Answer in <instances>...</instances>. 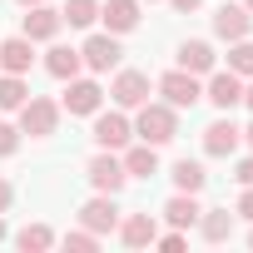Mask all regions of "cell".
<instances>
[{
  "mask_svg": "<svg viewBox=\"0 0 253 253\" xmlns=\"http://www.w3.org/2000/svg\"><path fill=\"white\" fill-rule=\"evenodd\" d=\"M134 139H144L154 149H164L169 139H179V109L164 104V99H144L134 109Z\"/></svg>",
  "mask_w": 253,
  "mask_h": 253,
  "instance_id": "cell-1",
  "label": "cell"
},
{
  "mask_svg": "<svg viewBox=\"0 0 253 253\" xmlns=\"http://www.w3.org/2000/svg\"><path fill=\"white\" fill-rule=\"evenodd\" d=\"M60 104L55 99H45V94H30L20 109H15V124H20V134H30V139H50L55 129H60Z\"/></svg>",
  "mask_w": 253,
  "mask_h": 253,
  "instance_id": "cell-2",
  "label": "cell"
},
{
  "mask_svg": "<svg viewBox=\"0 0 253 253\" xmlns=\"http://www.w3.org/2000/svg\"><path fill=\"white\" fill-rule=\"evenodd\" d=\"M89 119H94V129H89L94 149H114V154H119L124 144L134 139V124L124 119V109H94Z\"/></svg>",
  "mask_w": 253,
  "mask_h": 253,
  "instance_id": "cell-3",
  "label": "cell"
},
{
  "mask_svg": "<svg viewBox=\"0 0 253 253\" xmlns=\"http://www.w3.org/2000/svg\"><path fill=\"white\" fill-rule=\"evenodd\" d=\"M84 179H89L94 194H119L124 184H129V174H124V159H119L114 149H99V154L84 164Z\"/></svg>",
  "mask_w": 253,
  "mask_h": 253,
  "instance_id": "cell-4",
  "label": "cell"
},
{
  "mask_svg": "<svg viewBox=\"0 0 253 253\" xmlns=\"http://www.w3.org/2000/svg\"><path fill=\"white\" fill-rule=\"evenodd\" d=\"M204 99H209L218 114H233V109L243 104V75H233L228 65L213 70V75H204Z\"/></svg>",
  "mask_w": 253,
  "mask_h": 253,
  "instance_id": "cell-5",
  "label": "cell"
},
{
  "mask_svg": "<svg viewBox=\"0 0 253 253\" xmlns=\"http://www.w3.org/2000/svg\"><path fill=\"white\" fill-rule=\"evenodd\" d=\"M159 94H164V104H174V109H194V104L204 99V80L189 75V70H169V75H159Z\"/></svg>",
  "mask_w": 253,
  "mask_h": 253,
  "instance_id": "cell-6",
  "label": "cell"
},
{
  "mask_svg": "<svg viewBox=\"0 0 253 253\" xmlns=\"http://www.w3.org/2000/svg\"><path fill=\"white\" fill-rule=\"evenodd\" d=\"M80 60H84V70H94V75H109V70H119V60H124V50H119V35H89L84 45H80Z\"/></svg>",
  "mask_w": 253,
  "mask_h": 253,
  "instance_id": "cell-7",
  "label": "cell"
},
{
  "mask_svg": "<svg viewBox=\"0 0 253 253\" xmlns=\"http://www.w3.org/2000/svg\"><path fill=\"white\" fill-rule=\"evenodd\" d=\"M238 144H243V129H238L228 114H218L209 129H204V154L209 159H228V154H238Z\"/></svg>",
  "mask_w": 253,
  "mask_h": 253,
  "instance_id": "cell-8",
  "label": "cell"
},
{
  "mask_svg": "<svg viewBox=\"0 0 253 253\" xmlns=\"http://www.w3.org/2000/svg\"><path fill=\"white\" fill-rule=\"evenodd\" d=\"M65 84H70V89H65V99H60V109H65V114H84V119H89V114L104 104L99 80H80V75H75V80H65Z\"/></svg>",
  "mask_w": 253,
  "mask_h": 253,
  "instance_id": "cell-9",
  "label": "cell"
},
{
  "mask_svg": "<svg viewBox=\"0 0 253 253\" xmlns=\"http://www.w3.org/2000/svg\"><path fill=\"white\" fill-rule=\"evenodd\" d=\"M109 99H114L119 109H139V104L149 99V75H144V70H119L114 84H109Z\"/></svg>",
  "mask_w": 253,
  "mask_h": 253,
  "instance_id": "cell-10",
  "label": "cell"
},
{
  "mask_svg": "<svg viewBox=\"0 0 253 253\" xmlns=\"http://www.w3.org/2000/svg\"><path fill=\"white\" fill-rule=\"evenodd\" d=\"M119 243L124 248H154V238H159V218L154 213H119Z\"/></svg>",
  "mask_w": 253,
  "mask_h": 253,
  "instance_id": "cell-11",
  "label": "cell"
},
{
  "mask_svg": "<svg viewBox=\"0 0 253 253\" xmlns=\"http://www.w3.org/2000/svg\"><path fill=\"white\" fill-rule=\"evenodd\" d=\"M60 30H65V20H60V10H50V5H30V10L20 15V35H25V40H35V45L55 40Z\"/></svg>",
  "mask_w": 253,
  "mask_h": 253,
  "instance_id": "cell-12",
  "label": "cell"
},
{
  "mask_svg": "<svg viewBox=\"0 0 253 253\" xmlns=\"http://www.w3.org/2000/svg\"><path fill=\"white\" fill-rule=\"evenodd\" d=\"M80 223H84L89 233H99V238L114 233V228H119V204H114V194H94V199L80 209Z\"/></svg>",
  "mask_w": 253,
  "mask_h": 253,
  "instance_id": "cell-13",
  "label": "cell"
},
{
  "mask_svg": "<svg viewBox=\"0 0 253 253\" xmlns=\"http://www.w3.org/2000/svg\"><path fill=\"white\" fill-rule=\"evenodd\" d=\"M139 5H144V0H104V5H99L104 30H109V35H129V30H139Z\"/></svg>",
  "mask_w": 253,
  "mask_h": 253,
  "instance_id": "cell-14",
  "label": "cell"
},
{
  "mask_svg": "<svg viewBox=\"0 0 253 253\" xmlns=\"http://www.w3.org/2000/svg\"><path fill=\"white\" fill-rule=\"evenodd\" d=\"M119 159H124V174H129V179H154V174H159V149L144 144V139H139V144L129 139V144L119 149Z\"/></svg>",
  "mask_w": 253,
  "mask_h": 253,
  "instance_id": "cell-15",
  "label": "cell"
},
{
  "mask_svg": "<svg viewBox=\"0 0 253 253\" xmlns=\"http://www.w3.org/2000/svg\"><path fill=\"white\" fill-rule=\"evenodd\" d=\"M30 65H35V40H25V35L0 40V70L5 75H30Z\"/></svg>",
  "mask_w": 253,
  "mask_h": 253,
  "instance_id": "cell-16",
  "label": "cell"
},
{
  "mask_svg": "<svg viewBox=\"0 0 253 253\" xmlns=\"http://www.w3.org/2000/svg\"><path fill=\"white\" fill-rule=\"evenodd\" d=\"M248 30H253V15H248L243 5H218V10H213V35H218V40L233 45V40H243Z\"/></svg>",
  "mask_w": 253,
  "mask_h": 253,
  "instance_id": "cell-17",
  "label": "cell"
},
{
  "mask_svg": "<svg viewBox=\"0 0 253 253\" xmlns=\"http://www.w3.org/2000/svg\"><path fill=\"white\" fill-rule=\"evenodd\" d=\"M179 70H189V75H213L218 70V55H213V45L209 40H184L179 45Z\"/></svg>",
  "mask_w": 253,
  "mask_h": 253,
  "instance_id": "cell-18",
  "label": "cell"
},
{
  "mask_svg": "<svg viewBox=\"0 0 253 253\" xmlns=\"http://www.w3.org/2000/svg\"><path fill=\"white\" fill-rule=\"evenodd\" d=\"M233 223H238V213H228V209H204L194 228H199L204 243H228V238H233Z\"/></svg>",
  "mask_w": 253,
  "mask_h": 253,
  "instance_id": "cell-19",
  "label": "cell"
},
{
  "mask_svg": "<svg viewBox=\"0 0 253 253\" xmlns=\"http://www.w3.org/2000/svg\"><path fill=\"white\" fill-rule=\"evenodd\" d=\"M199 213H204V209H199V194H179V189H174V199L164 204V223H169V228H184V233L199 223Z\"/></svg>",
  "mask_w": 253,
  "mask_h": 253,
  "instance_id": "cell-20",
  "label": "cell"
},
{
  "mask_svg": "<svg viewBox=\"0 0 253 253\" xmlns=\"http://www.w3.org/2000/svg\"><path fill=\"white\" fill-rule=\"evenodd\" d=\"M45 70H50L55 80H75V75L84 70V60H80V50H70V45H50V50H45Z\"/></svg>",
  "mask_w": 253,
  "mask_h": 253,
  "instance_id": "cell-21",
  "label": "cell"
},
{
  "mask_svg": "<svg viewBox=\"0 0 253 253\" xmlns=\"http://www.w3.org/2000/svg\"><path fill=\"white\" fill-rule=\"evenodd\" d=\"M169 179H174L179 194H204V184H209V174H204L199 159H179V164L169 169Z\"/></svg>",
  "mask_w": 253,
  "mask_h": 253,
  "instance_id": "cell-22",
  "label": "cell"
},
{
  "mask_svg": "<svg viewBox=\"0 0 253 253\" xmlns=\"http://www.w3.org/2000/svg\"><path fill=\"white\" fill-rule=\"evenodd\" d=\"M60 243V233L50 228V223H25L20 233H15V248H25V253H45V248H55Z\"/></svg>",
  "mask_w": 253,
  "mask_h": 253,
  "instance_id": "cell-23",
  "label": "cell"
},
{
  "mask_svg": "<svg viewBox=\"0 0 253 253\" xmlns=\"http://www.w3.org/2000/svg\"><path fill=\"white\" fill-rule=\"evenodd\" d=\"M25 99H30V84H25V75H0V114H15Z\"/></svg>",
  "mask_w": 253,
  "mask_h": 253,
  "instance_id": "cell-24",
  "label": "cell"
},
{
  "mask_svg": "<svg viewBox=\"0 0 253 253\" xmlns=\"http://www.w3.org/2000/svg\"><path fill=\"white\" fill-rule=\"evenodd\" d=\"M60 20H65L70 30H89V25L99 20V0H65Z\"/></svg>",
  "mask_w": 253,
  "mask_h": 253,
  "instance_id": "cell-25",
  "label": "cell"
},
{
  "mask_svg": "<svg viewBox=\"0 0 253 253\" xmlns=\"http://www.w3.org/2000/svg\"><path fill=\"white\" fill-rule=\"evenodd\" d=\"M228 70H233V75H243V80L253 75V40H248V35L228 45Z\"/></svg>",
  "mask_w": 253,
  "mask_h": 253,
  "instance_id": "cell-26",
  "label": "cell"
},
{
  "mask_svg": "<svg viewBox=\"0 0 253 253\" xmlns=\"http://www.w3.org/2000/svg\"><path fill=\"white\" fill-rule=\"evenodd\" d=\"M60 243H65V248H75V253H94V248H99V233H89V228L80 223V228H70Z\"/></svg>",
  "mask_w": 253,
  "mask_h": 253,
  "instance_id": "cell-27",
  "label": "cell"
},
{
  "mask_svg": "<svg viewBox=\"0 0 253 253\" xmlns=\"http://www.w3.org/2000/svg\"><path fill=\"white\" fill-rule=\"evenodd\" d=\"M20 149V124H10V119H0V159H10Z\"/></svg>",
  "mask_w": 253,
  "mask_h": 253,
  "instance_id": "cell-28",
  "label": "cell"
},
{
  "mask_svg": "<svg viewBox=\"0 0 253 253\" xmlns=\"http://www.w3.org/2000/svg\"><path fill=\"white\" fill-rule=\"evenodd\" d=\"M154 243H159V248H164V253H179V248H184V243H189V233H184V228H169V233H159V238H154Z\"/></svg>",
  "mask_w": 253,
  "mask_h": 253,
  "instance_id": "cell-29",
  "label": "cell"
},
{
  "mask_svg": "<svg viewBox=\"0 0 253 253\" xmlns=\"http://www.w3.org/2000/svg\"><path fill=\"white\" fill-rule=\"evenodd\" d=\"M233 213L253 223V184H243V194H238V204H233Z\"/></svg>",
  "mask_w": 253,
  "mask_h": 253,
  "instance_id": "cell-30",
  "label": "cell"
},
{
  "mask_svg": "<svg viewBox=\"0 0 253 253\" xmlns=\"http://www.w3.org/2000/svg\"><path fill=\"white\" fill-rule=\"evenodd\" d=\"M233 179H238V184H253V154H243V159L233 164Z\"/></svg>",
  "mask_w": 253,
  "mask_h": 253,
  "instance_id": "cell-31",
  "label": "cell"
},
{
  "mask_svg": "<svg viewBox=\"0 0 253 253\" xmlns=\"http://www.w3.org/2000/svg\"><path fill=\"white\" fill-rule=\"evenodd\" d=\"M10 204H15V189H10V179H0V213H10Z\"/></svg>",
  "mask_w": 253,
  "mask_h": 253,
  "instance_id": "cell-32",
  "label": "cell"
},
{
  "mask_svg": "<svg viewBox=\"0 0 253 253\" xmlns=\"http://www.w3.org/2000/svg\"><path fill=\"white\" fill-rule=\"evenodd\" d=\"M169 5H174V10H179V15H194V10H199V5H204V0H169Z\"/></svg>",
  "mask_w": 253,
  "mask_h": 253,
  "instance_id": "cell-33",
  "label": "cell"
},
{
  "mask_svg": "<svg viewBox=\"0 0 253 253\" xmlns=\"http://www.w3.org/2000/svg\"><path fill=\"white\" fill-rule=\"evenodd\" d=\"M243 104H248V109H253V75H248V80H243Z\"/></svg>",
  "mask_w": 253,
  "mask_h": 253,
  "instance_id": "cell-34",
  "label": "cell"
},
{
  "mask_svg": "<svg viewBox=\"0 0 253 253\" xmlns=\"http://www.w3.org/2000/svg\"><path fill=\"white\" fill-rule=\"evenodd\" d=\"M10 238V228H5V213H0V243H5Z\"/></svg>",
  "mask_w": 253,
  "mask_h": 253,
  "instance_id": "cell-35",
  "label": "cell"
},
{
  "mask_svg": "<svg viewBox=\"0 0 253 253\" xmlns=\"http://www.w3.org/2000/svg\"><path fill=\"white\" fill-rule=\"evenodd\" d=\"M243 144H248V149H253V124H248V129H243Z\"/></svg>",
  "mask_w": 253,
  "mask_h": 253,
  "instance_id": "cell-36",
  "label": "cell"
},
{
  "mask_svg": "<svg viewBox=\"0 0 253 253\" xmlns=\"http://www.w3.org/2000/svg\"><path fill=\"white\" fill-rule=\"evenodd\" d=\"M20 5H25V10H30V5H45V0H20Z\"/></svg>",
  "mask_w": 253,
  "mask_h": 253,
  "instance_id": "cell-37",
  "label": "cell"
},
{
  "mask_svg": "<svg viewBox=\"0 0 253 253\" xmlns=\"http://www.w3.org/2000/svg\"><path fill=\"white\" fill-rule=\"evenodd\" d=\"M243 10H248V15H253V0H243Z\"/></svg>",
  "mask_w": 253,
  "mask_h": 253,
  "instance_id": "cell-38",
  "label": "cell"
},
{
  "mask_svg": "<svg viewBox=\"0 0 253 253\" xmlns=\"http://www.w3.org/2000/svg\"><path fill=\"white\" fill-rule=\"evenodd\" d=\"M248 248H253V233H248Z\"/></svg>",
  "mask_w": 253,
  "mask_h": 253,
  "instance_id": "cell-39",
  "label": "cell"
}]
</instances>
